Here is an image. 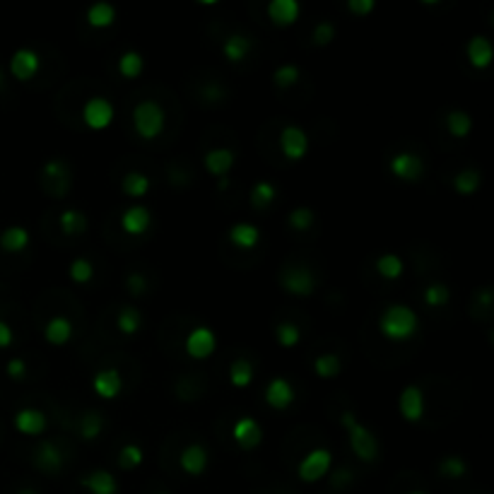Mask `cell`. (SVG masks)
<instances>
[{
    "mask_svg": "<svg viewBox=\"0 0 494 494\" xmlns=\"http://www.w3.org/2000/svg\"><path fill=\"white\" fill-rule=\"evenodd\" d=\"M282 287L294 297H311L316 290V277L309 268H287L282 272Z\"/></svg>",
    "mask_w": 494,
    "mask_h": 494,
    "instance_id": "8",
    "label": "cell"
},
{
    "mask_svg": "<svg viewBox=\"0 0 494 494\" xmlns=\"http://www.w3.org/2000/svg\"><path fill=\"white\" fill-rule=\"evenodd\" d=\"M41 68V59L36 51L31 49H17L10 59V72H13L15 80L20 82H29L31 77L39 72Z\"/></svg>",
    "mask_w": 494,
    "mask_h": 494,
    "instance_id": "10",
    "label": "cell"
},
{
    "mask_svg": "<svg viewBox=\"0 0 494 494\" xmlns=\"http://www.w3.org/2000/svg\"><path fill=\"white\" fill-rule=\"evenodd\" d=\"M340 419H343L345 429H348L352 454H355L360 461H364V463H371V461L378 456V441H376L374 432H371L369 427H364V424H362L352 412H343V417Z\"/></svg>",
    "mask_w": 494,
    "mask_h": 494,
    "instance_id": "2",
    "label": "cell"
},
{
    "mask_svg": "<svg viewBox=\"0 0 494 494\" xmlns=\"http://www.w3.org/2000/svg\"><path fill=\"white\" fill-rule=\"evenodd\" d=\"M143 325V314L138 311L135 307H123L116 316V328L123 335H135Z\"/></svg>",
    "mask_w": 494,
    "mask_h": 494,
    "instance_id": "34",
    "label": "cell"
},
{
    "mask_svg": "<svg viewBox=\"0 0 494 494\" xmlns=\"http://www.w3.org/2000/svg\"><path fill=\"white\" fill-rule=\"evenodd\" d=\"M208 461H210V456L203 444H188L186 449L181 451V456H178V465H181V470L193 477L203 475L205 468H208Z\"/></svg>",
    "mask_w": 494,
    "mask_h": 494,
    "instance_id": "18",
    "label": "cell"
},
{
    "mask_svg": "<svg viewBox=\"0 0 494 494\" xmlns=\"http://www.w3.org/2000/svg\"><path fill=\"white\" fill-rule=\"evenodd\" d=\"M275 338L282 348L290 350V348H294V345H299V340H302V330H299V325L292 323V321H282V323L275 325Z\"/></svg>",
    "mask_w": 494,
    "mask_h": 494,
    "instance_id": "39",
    "label": "cell"
},
{
    "mask_svg": "<svg viewBox=\"0 0 494 494\" xmlns=\"http://www.w3.org/2000/svg\"><path fill=\"white\" fill-rule=\"evenodd\" d=\"M299 13H302V5L297 0H272L268 5V17L277 27H290V24H294L299 20Z\"/></svg>",
    "mask_w": 494,
    "mask_h": 494,
    "instance_id": "20",
    "label": "cell"
},
{
    "mask_svg": "<svg viewBox=\"0 0 494 494\" xmlns=\"http://www.w3.org/2000/svg\"><path fill=\"white\" fill-rule=\"evenodd\" d=\"M251 49H254V41L246 34H229L222 44V54L229 63H241L244 59H249Z\"/></svg>",
    "mask_w": 494,
    "mask_h": 494,
    "instance_id": "24",
    "label": "cell"
},
{
    "mask_svg": "<svg viewBox=\"0 0 494 494\" xmlns=\"http://www.w3.org/2000/svg\"><path fill=\"white\" fill-rule=\"evenodd\" d=\"M145 287H147V282H145L143 275H130V277H128V290H130V294L140 297V294L145 292Z\"/></svg>",
    "mask_w": 494,
    "mask_h": 494,
    "instance_id": "51",
    "label": "cell"
},
{
    "mask_svg": "<svg viewBox=\"0 0 494 494\" xmlns=\"http://www.w3.org/2000/svg\"><path fill=\"white\" fill-rule=\"evenodd\" d=\"M314 44L316 46H328L330 41L335 39V27L330 22H321V24H316V27H314Z\"/></svg>",
    "mask_w": 494,
    "mask_h": 494,
    "instance_id": "47",
    "label": "cell"
},
{
    "mask_svg": "<svg viewBox=\"0 0 494 494\" xmlns=\"http://www.w3.org/2000/svg\"><path fill=\"white\" fill-rule=\"evenodd\" d=\"M82 487L89 490V494H118V482L109 470H92L82 477Z\"/></svg>",
    "mask_w": 494,
    "mask_h": 494,
    "instance_id": "21",
    "label": "cell"
},
{
    "mask_svg": "<svg viewBox=\"0 0 494 494\" xmlns=\"http://www.w3.org/2000/svg\"><path fill=\"white\" fill-rule=\"evenodd\" d=\"M143 449H140L138 444H125L123 449L118 451V465L123 468V470H135V468L143 465Z\"/></svg>",
    "mask_w": 494,
    "mask_h": 494,
    "instance_id": "40",
    "label": "cell"
},
{
    "mask_svg": "<svg viewBox=\"0 0 494 494\" xmlns=\"http://www.w3.org/2000/svg\"><path fill=\"white\" fill-rule=\"evenodd\" d=\"M376 270L378 275L386 277V280H398V277L403 275V270H406V263L396 254H383L376 258Z\"/></svg>",
    "mask_w": 494,
    "mask_h": 494,
    "instance_id": "33",
    "label": "cell"
},
{
    "mask_svg": "<svg viewBox=\"0 0 494 494\" xmlns=\"http://www.w3.org/2000/svg\"><path fill=\"white\" fill-rule=\"evenodd\" d=\"M114 116H116V109L109 102L107 97H92L85 102L82 107V121H85L87 128L92 130H104L111 125Z\"/></svg>",
    "mask_w": 494,
    "mask_h": 494,
    "instance_id": "5",
    "label": "cell"
},
{
    "mask_svg": "<svg viewBox=\"0 0 494 494\" xmlns=\"http://www.w3.org/2000/svg\"><path fill=\"white\" fill-rule=\"evenodd\" d=\"M150 176H145L143 171H128L123 178H121V191L130 198H143L150 191Z\"/></svg>",
    "mask_w": 494,
    "mask_h": 494,
    "instance_id": "29",
    "label": "cell"
},
{
    "mask_svg": "<svg viewBox=\"0 0 494 494\" xmlns=\"http://www.w3.org/2000/svg\"><path fill=\"white\" fill-rule=\"evenodd\" d=\"M314 371L321 378H333L343 371V362H340L338 355H318L314 360Z\"/></svg>",
    "mask_w": 494,
    "mask_h": 494,
    "instance_id": "38",
    "label": "cell"
},
{
    "mask_svg": "<svg viewBox=\"0 0 494 494\" xmlns=\"http://www.w3.org/2000/svg\"><path fill=\"white\" fill-rule=\"evenodd\" d=\"M388 169L401 181H419L424 174V162L415 152H401V155H396L388 162Z\"/></svg>",
    "mask_w": 494,
    "mask_h": 494,
    "instance_id": "9",
    "label": "cell"
},
{
    "mask_svg": "<svg viewBox=\"0 0 494 494\" xmlns=\"http://www.w3.org/2000/svg\"><path fill=\"white\" fill-rule=\"evenodd\" d=\"M102 429H104V419L99 417L97 412H85L82 415V419H80V434H82V439H97L99 434H102Z\"/></svg>",
    "mask_w": 494,
    "mask_h": 494,
    "instance_id": "44",
    "label": "cell"
},
{
    "mask_svg": "<svg viewBox=\"0 0 494 494\" xmlns=\"http://www.w3.org/2000/svg\"><path fill=\"white\" fill-rule=\"evenodd\" d=\"M454 188H456V193H461V196H472V193L480 188V171L472 169V167L458 171L454 178Z\"/></svg>",
    "mask_w": 494,
    "mask_h": 494,
    "instance_id": "37",
    "label": "cell"
},
{
    "mask_svg": "<svg viewBox=\"0 0 494 494\" xmlns=\"http://www.w3.org/2000/svg\"><path fill=\"white\" fill-rule=\"evenodd\" d=\"M87 22L89 27L94 29H104L111 27L116 22V8L111 3H94L92 8L87 10Z\"/></svg>",
    "mask_w": 494,
    "mask_h": 494,
    "instance_id": "28",
    "label": "cell"
},
{
    "mask_svg": "<svg viewBox=\"0 0 494 494\" xmlns=\"http://www.w3.org/2000/svg\"><path fill=\"white\" fill-rule=\"evenodd\" d=\"M294 398H297V393L285 376L270 378V383L265 386V403L272 410H287L294 403Z\"/></svg>",
    "mask_w": 494,
    "mask_h": 494,
    "instance_id": "12",
    "label": "cell"
},
{
    "mask_svg": "<svg viewBox=\"0 0 494 494\" xmlns=\"http://www.w3.org/2000/svg\"><path fill=\"white\" fill-rule=\"evenodd\" d=\"M20 494H36V492H34V490H22Z\"/></svg>",
    "mask_w": 494,
    "mask_h": 494,
    "instance_id": "53",
    "label": "cell"
},
{
    "mask_svg": "<svg viewBox=\"0 0 494 494\" xmlns=\"http://www.w3.org/2000/svg\"><path fill=\"white\" fill-rule=\"evenodd\" d=\"M277 198V188L272 186L270 181H258L251 188V205L256 210H265L268 205H272V201Z\"/></svg>",
    "mask_w": 494,
    "mask_h": 494,
    "instance_id": "36",
    "label": "cell"
},
{
    "mask_svg": "<svg viewBox=\"0 0 494 494\" xmlns=\"http://www.w3.org/2000/svg\"><path fill=\"white\" fill-rule=\"evenodd\" d=\"M348 8H350L352 15H360V17H364V15H369L371 10L376 8V3H374V0H350Z\"/></svg>",
    "mask_w": 494,
    "mask_h": 494,
    "instance_id": "48",
    "label": "cell"
},
{
    "mask_svg": "<svg viewBox=\"0 0 494 494\" xmlns=\"http://www.w3.org/2000/svg\"><path fill=\"white\" fill-rule=\"evenodd\" d=\"M299 77H302V72H299V68L292 65V63L275 68V72H272V82H275V85L280 87V89H287V87L297 85Z\"/></svg>",
    "mask_w": 494,
    "mask_h": 494,
    "instance_id": "42",
    "label": "cell"
},
{
    "mask_svg": "<svg viewBox=\"0 0 494 494\" xmlns=\"http://www.w3.org/2000/svg\"><path fill=\"white\" fill-rule=\"evenodd\" d=\"M59 224L65 234L75 236V234H82L87 229V217L82 210L77 208H70V210H63L61 217H59Z\"/></svg>",
    "mask_w": 494,
    "mask_h": 494,
    "instance_id": "32",
    "label": "cell"
},
{
    "mask_svg": "<svg viewBox=\"0 0 494 494\" xmlns=\"http://www.w3.org/2000/svg\"><path fill=\"white\" fill-rule=\"evenodd\" d=\"M280 150H282V155H285L287 160H292V162L304 160L307 152H309L307 130H304L302 125H294V123L285 125L282 133H280Z\"/></svg>",
    "mask_w": 494,
    "mask_h": 494,
    "instance_id": "7",
    "label": "cell"
},
{
    "mask_svg": "<svg viewBox=\"0 0 494 494\" xmlns=\"http://www.w3.org/2000/svg\"><path fill=\"white\" fill-rule=\"evenodd\" d=\"M446 128H449V133L454 135V138H458V140L468 138V133H470V128H472L470 114L463 111V109H454V111H449V116H446Z\"/></svg>",
    "mask_w": 494,
    "mask_h": 494,
    "instance_id": "31",
    "label": "cell"
},
{
    "mask_svg": "<svg viewBox=\"0 0 494 494\" xmlns=\"http://www.w3.org/2000/svg\"><path fill=\"white\" fill-rule=\"evenodd\" d=\"M229 381H232L234 388H249L251 381H254V364L246 357L234 360L232 366H229Z\"/></svg>",
    "mask_w": 494,
    "mask_h": 494,
    "instance_id": "30",
    "label": "cell"
},
{
    "mask_svg": "<svg viewBox=\"0 0 494 494\" xmlns=\"http://www.w3.org/2000/svg\"><path fill=\"white\" fill-rule=\"evenodd\" d=\"M164 123H167L164 109H162L155 99H143V102L135 104L133 125H135V133L143 140H155L157 135H162Z\"/></svg>",
    "mask_w": 494,
    "mask_h": 494,
    "instance_id": "3",
    "label": "cell"
},
{
    "mask_svg": "<svg viewBox=\"0 0 494 494\" xmlns=\"http://www.w3.org/2000/svg\"><path fill=\"white\" fill-rule=\"evenodd\" d=\"M157 494H167V492H157Z\"/></svg>",
    "mask_w": 494,
    "mask_h": 494,
    "instance_id": "56",
    "label": "cell"
},
{
    "mask_svg": "<svg viewBox=\"0 0 494 494\" xmlns=\"http://www.w3.org/2000/svg\"><path fill=\"white\" fill-rule=\"evenodd\" d=\"M41 174H44L46 181H51V188H54L56 196H65V188L70 186V171H68L65 162L61 160L46 162Z\"/></svg>",
    "mask_w": 494,
    "mask_h": 494,
    "instance_id": "22",
    "label": "cell"
},
{
    "mask_svg": "<svg viewBox=\"0 0 494 494\" xmlns=\"http://www.w3.org/2000/svg\"><path fill=\"white\" fill-rule=\"evenodd\" d=\"M34 461H36V468L44 472H59L63 468L61 449L56 444H51V441L39 444V449H36V454H34Z\"/></svg>",
    "mask_w": 494,
    "mask_h": 494,
    "instance_id": "25",
    "label": "cell"
},
{
    "mask_svg": "<svg viewBox=\"0 0 494 494\" xmlns=\"http://www.w3.org/2000/svg\"><path fill=\"white\" fill-rule=\"evenodd\" d=\"M217 350V335L208 325H196L186 335V355L193 360H208Z\"/></svg>",
    "mask_w": 494,
    "mask_h": 494,
    "instance_id": "6",
    "label": "cell"
},
{
    "mask_svg": "<svg viewBox=\"0 0 494 494\" xmlns=\"http://www.w3.org/2000/svg\"><path fill=\"white\" fill-rule=\"evenodd\" d=\"M44 338L49 340L51 345H56V348H61V345L70 343L72 338V323L70 318L65 316H54L46 321L44 325Z\"/></svg>",
    "mask_w": 494,
    "mask_h": 494,
    "instance_id": "23",
    "label": "cell"
},
{
    "mask_svg": "<svg viewBox=\"0 0 494 494\" xmlns=\"http://www.w3.org/2000/svg\"><path fill=\"white\" fill-rule=\"evenodd\" d=\"M449 297H451V292H449V287H446L444 282H432V285L424 290V304L432 307V309L449 304Z\"/></svg>",
    "mask_w": 494,
    "mask_h": 494,
    "instance_id": "43",
    "label": "cell"
},
{
    "mask_svg": "<svg viewBox=\"0 0 494 494\" xmlns=\"http://www.w3.org/2000/svg\"><path fill=\"white\" fill-rule=\"evenodd\" d=\"M439 470H441V475L451 477V480L463 477L465 475V461L461 458V456H446V458L439 463Z\"/></svg>",
    "mask_w": 494,
    "mask_h": 494,
    "instance_id": "45",
    "label": "cell"
},
{
    "mask_svg": "<svg viewBox=\"0 0 494 494\" xmlns=\"http://www.w3.org/2000/svg\"><path fill=\"white\" fill-rule=\"evenodd\" d=\"M152 224V213L145 208V205H130V208L123 210L121 215V229L130 236H140L150 229Z\"/></svg>",
    "mask_w": 494,
    "mask_h": 494,
    "instance_id": "14",
    "label": "cell"
},
{
    "mask_svg": "<svg viewBox=\"0 0 494 494\" xmlns=\"http://www.w3.org/2000/svg\"><path fill=\"white\" fill-rule=\"evenodd\" d=\"M92 388L99 398L104 401H114L116 396H121L123 391V378H121V371L118 369H102L97 371L92 378Z\"/></svg>",
    "mask_w": 494,
    "mask_h": 494,
    "instance_id": "16",
    "label": "cell"
},
{
    "mask_svg": "<svg viewBox=\"0 0 494 494\" xmlns=\"http://www.w3.org/2000/svg\"><path fill=\"white\" fill-rule=\"evenodd\" d=\"M398 410L408 422H419L424 417V393L419 386H406L398 398Z\"/></svg>",
    "mask_w": 494,
    "mask_h": 494,
    "instance_id": "13",
    "label": "cell"
},
{
    "mask_svg": "<svg viewBox=\"0 0 494 494\" xmlns=\"http://www.w3.org/2000/svg\"><path fill=\"white\" fill-rule=\"evenodd\" d=\"M465 56H468V63H470L472 68H477V70H485V68L492 63V56H494L492 41L487 39V36H482V34H475L470 41H468Z\"/></svg>",
    "mask_w": 494,
    "mask_h": 494,
    "instance_id": "19",
    "label": "cell"
},
{
    "mask_svg": "<svg viewBox=\"0 0 494 494\" xmlns=\"http://www.w3.org/2000/svg\"><path fill=\"white\" fill-rule=\"evenodd\" d=\"M143 70H145V59L138 51H125L118 59V72L123 77H128V80H135Z\"/></svg>",
    "mask_w": 494,
    "mask_h": 494,
    "instance_id": "35",
    "label": "cell"
},
{
    "mask_svg": "<svg viewBox=\"0 0 494 494\" xmlns=\"http://www.w3.org/2000/svg\"><path fill=\"white\" fill-rule=\"evenodd\" d=\"M15 427H17L20 434H27V436H39L49 429V419L41 410L36 408H22L17 410L15 415Z\"/></svg>",
    "mask_w": 494,
    "mask_h": 494,
    "instance_id": "15",
    "label": "cell"
},
{
    "mask_svg": "<svg viewBox=\"0 0 494 494\" xmlns=\"http://www.w3.org/2000/svg\"><path fill=\"white\" fill-rule=\"evenodd\" d=\"M330 465H333V454H330L328 449H314L299 461L297 475L302 482H309V485H311V482H318L321 477L328 475Z\"/></svg>",
    "mask_w": 494,
    "mask_h": 494,
    "instance_id": "4",
    "label": "cell"
},
{
    "mask_svg": "<svg viewBox=\"0 0 494 494\" xmlns=\"http://www.w3.org/2000/svg\"><path fill=\"white\" fill-rule=\"evenodd\" d=\"M419 316L408 304H391L378 316V330L388 340H408L417 333Z\"/></svg>",
    "mask_w": 494,
    "mask_h": 494,
    "instance_id": "1",
    "label": "cell"
},
{
    "mask_svg": "<svg viewBox=\"0 0 494 494\" xmlns=\"http://www.w3.org/2000/svg\"><path fill=\"white\" fill-rule=\"evenodd\" d=\"M0 85H3V70H0Z\"/></svg>",
    "mask_w": 494,
    "mask_h": 494,
    "instance_id": "54",
    "label": "cell"
},
{
    "mask_svg": "<svg viewBox=\"0 0 494 494\" xmlns=\"http://www.w3.org/2000/svg\"><path fill=\"white\" fill-rule=\"evenodd\" d=\"M410 494H424V492H410Z\"/></svg>",
    "mask_w": 494,
    "mask_h": 494,
    "instance_id": "55",
    "label": "cell"
},
{
    "mask_svg": "<svg viewBox=\"0 0 494 494\" xmlns=\"http://www.w3.org/2000/svg\"><path fill=\"white\" fill-rule=\"evenodd\" d=\"M232 439L241 446L244 451H254L261 446L263 441V427L258 419L254 417H239L232 427Z\"/></svg>",
    "mask_w": 494,
    "mask_h": 494,
    "instance_id": "11",
    "label": "cell"
},
{
    "mask_svg": "<svg viewBox=\"0 0 494 494\" xmlns=\"http://www.w3.org/2000/svg\"><path fill=\"white\" fill-rule=\"evenodd\" d=\"M24 374H27V364H24V360L15 357V360L8 362V376L10 378H22Z\"/></svg>",
    "mask_w": 494,
    "mask_h": 494,
    "instance_id": "49",
    "label": "cell"
},
{
    "mask_svg": "<svg viewBox=\"0 0 494 494\" xmlns=\"http://www.w3.org/2000/svg\"><path fill=\"white\" fill-rule=\"evenodd\" d=\"M0 246L8 254H20L29 246V232L20 224H13V227H5L3 234H0Z\"/></svg>",
    "mask_w": 494,
    "mask_h": 494,
    "instance_id": "27",
    "label": "cell"
},
{
    "mask_svg": "<svg viewBox=\"0 0 494 494\" xmlns=\"http://www.w3.org/2000/svg\"><path fill=\"white\" fill-rule=\"evenodd\" d=\"M13 340H15L13 328H10V325L5 323V321H0V350L10 348V345H13Z\"/></svg>",
    "mask_w": 494,
    "mask_h": 494,
    "instance_id": "50",
    "label": "cell"
},
{
    "mask_svg": "<svg viewBox=\"0 0 494 494\" xmlns=\"http://www.w3.org/2000/svg\"><path fill=\"white\" fill-rule=\"evenodd\" d=\"M205 169L210 171L215 178H227V174L232 171L236 155L229 147H213V150L205 152Z\"/></svg>",
    "mask_w": 494,
    "mask_h": 494,
    "instance_id": "17",
    "label": "cell"
},
{
    "mask_svg": "<svg viewBox=\"0 0 494 494\" xmlns=\"http://www.w3.org/2000/svg\"><path fill=\"white\" fill-rule=\"evenodd\" d=\"M68 275H70V280L72 282H77V285H85V282H89L94 277V265H92V261H87V258H75L68 265Z\"/></svg>",
    "mask_w": 494,
    "mask_h": 494,
    "instance_id": "41",
    "label": "cell"
},
{
    "mask_svg": "<svg viewBox=\"0 0 494 494\" xmlns=\"http://www.w3.org/2000/svg\"><path fill=\"white\" fill-rule=\"evenodd\" d=\"M480 299H482V304H485V307H490V287H485V290H482Z\"/></svg>",
    "mask_w": 494,
    "mask_h": 494,
    "instance_id": "52",
    "label": "cell"
},
{
    "mask_svg": "<svg viewBox=\"0 0 494 494\" xmlns=\"http://www.w3.org/2000/svg\"><path fill=\"white\" fill-rule=\"evenodd\" d=\"M229 241H232L236 249H254L261 241V229L251 222H236L229 229Z\"/></svg>",
    "mask_w": 494,
    "mask_h": 494,
    "instance_id": "26",
    "label": "cell"
},
{
    "mask_svg": "<svg viewBox=\"0 0 494 494\" xmlns=\"http://www.w3.org/2000/svg\"><path fill=\"white\" fill-rule=\"evenodd\" d=\"M314 210L311 208H294L290 213V224L297 232H307L309 227L314 224Z\"/></svg>",
    "mask_w": 494,
    "mask_h": 494,
    "instance_id": "46",
    "label": "cell"
}]
</instances>
